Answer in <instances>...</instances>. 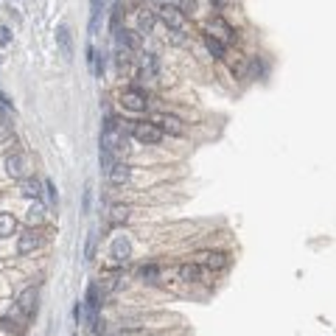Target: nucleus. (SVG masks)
I'll return each instance as SVG.
<instances>
[{
    "label": "nucleus",
    "mask_w": 336,
    "mask_h": 336,
    "mask_svg": "<svg viewBox=\"0 0 336 336\" xmlns=\"http://www.w3.org/2000/svg\"><path fill=\"white\" fill-rule=\"evenodd\" d=\"M179 280H188V283H196V280H202V266L199 264H182L177 269Z\"/></svg>",
    "instance_id": "14"
},
{
    "label": "nucleus",
    "mask_w": 336,
    "mask_h": 336,
    "mask_svg": "<svg viewBox=\"0 0 336 336\" xmlns=\"http://www.w3.org/2000/svg\"><path fill=\"white\" fill-rule=\"evenodd\" d=\"M151 123L163 132V135H174V137H182L185 135V126H182V121H179L177 115H168V112H163V115H151Z\"/></svg>",
    "instance_id": "1"
},
{
    "label": "nucleus",
    "mask_w": 336,
    "mask_h": 336,
    "mask_svg": "<svg viewBox=\"0 0 336 336\" xmlns=\"http://www.w3.org/2000/svg\"><path fill=\"white\" fill-rule=\"evenodd\" d=\"M115 42L123 50H140V34L137 31H129V28H118L115 31Z\"/></svg>",
    "instance_id": "6"
},
{
    "label": "nucleus",
    "mask_w": 336,
    "mask_h": 336,
    "mask_svg": "<svg viewBox=\"0 0 336 336\" xmlns=\"http://www.w3.org/2000/svg\"><path fill=\"white\" fill-rule=\"evenodd\" d=\"M36 247H39V236H36V233H22L20 241H17V252H20V255H31Z\"/></svg>",
    "instance_id": "13"
},
{
    "label": "nucleus",
    "mask_w": 336,
    "mask_h": 336,
    "mask_svg": "<svg viewBox=\"0 0 336 336\" xmlns=\"http://www.w3.org/2000/svg\"><path fill=\"white\" fill-rule=\"evenodd\" d=\"M123 107L132 109V112H140V109H146V93L140 90V87H129L126 93H123Z\"/></svg>",
    "instance_id": "5"
},
{
    "label": "nucleus",
    "mask_w": 336,
    "mask_h": 336,
    "mask_svg": "<svg viewBox=\"0 0 336 336\" xmlns=\"http://www.w3.org/2000/svg\"><path fill=\"white\" fill-rule=\"evenodd\" d=\"M14 230H17V219L11 213H0V238H8V236H14Z\"/></svg>",
    "instance_id": "16"
},
{
    "label": "nucleus",
    "mask_w": 336,
    "mask_h": 336,
    "mask_svg": "<svg viewBox=\"0 0 336 336\" xmlns=\"http://www.w3.org/2000/svg\"><path fill=\"white\" fill-rule=\"evenodd\" d=\"M25 219H28V224H42V219H45V208L39 205V202H34V205L28 208V216H25Z\"/></svg>",
    "instance_id": "19"
},
{
    "label": "nucleus",
    "mask_w": 336,
    "mask_h": 336,
    "mask_svg": "<svg viewBox=\"0 0 336 336\" xmlns=\"http://www.w3.org/2000/svg\"><path fill=\"white\" fill-rule=\"evenodd\" d=\"M56 42H59L62 56H64V59H73V39H70V31H67V25H59V28H56Z\"/></svg>",
    "instance_id": "11"
},
{
    "label": "nucleus",
    "mask_w": 336,
    "mask_h": 336,
    "mask_svg": "<svg viewBox=\"0 0 336 336\" xmlns=\"http://www.w3.org/2000/svg\"><path fill=\"white\" fill-rule=\"evenodd\" d=\"M208 31H210V36H213V39H219V42H233V39H236V31L230 28L222 17H213V20H210V25H208Z\"/></svg>",
    "instance_id": "4"
},
{
    "label": "nucleus",
    "mask_w": 336,
    "mask_h": 336,
    "mask_svg": "<svg viewBox=\"0 0 336 336\" xmlns=\"http://www.w3.org/2000/svg\"><path fill=\"white\" fill-rule=\"evenodd\" d=\"M6 174L11 179H22V177H25V157H22V154H8V157H6Z\"/></svg>",
    "instance_id": "9"
},
{
    "label": "nucleus",
    "mask_w": 336,
    "mask_h": 336,
    "mask_svg": "<svg viewBox=\"0 0 336 336\" xmlns=\"http://www.w3.org/2000/svg\"><path fill=\"white\" fill-rule=\"evenodd\" d=\"M154 22H157V14L143 8V11L137 14V34H151V31H154Z\"/></svg>",
    "instance_id": "15"
},
{
    "label": "nucleus",
    "mask_w": 336,
    "mask_h": 336,
    "mask_svg": "<svg viewBox=\"0 0 336 336\" xmlns=\"http://www.w3.org/2000/svg\"><path fill=\"white\" fill-rule=\"evenodd\" d=\"M109 255H112L118 264H126L129 255H132V244H129V238H126V236L115 238V241H112V250H109Z\"/></svg>",
    "instance_id": "8"
},
{
    "label": "nucleus",
    "mask_w": 336,
    "mask_h": 336,
    "mask_svg": "<svg viewBox=\"0 0 336 336\" xmlns=\"http://www.w3.org/2000/svg\"><path fill=\"white\" fill-rule=\"evenodd\" d=\"M129 219V208H112V224H121Z\"/></svg>",
    "instance_id": "23"
},
{
    "label": "nucleus",
    "mask_w": 336,
    "mask_h": 336,
    "mask_svg": "<svg viewBox=\"0 0 336 336\" xmlns=\"http://www.w3.org/2000/svg\"><path fill=\"white\" fill-rule=\"evenodd\" d=\"M6 140H11V126L6 121H0V143H6Z\"/></svg>",
    "instance_id": "24"
},
{
    "label": "nucleus",
    "mask_w": 336,
    "mask_h": 336,
    "mask_svg": "<svg viewBox=\"0 0 336 336\" xmlns=\"http://www.w3.org/2000/svg\"><path fill=\"white\" fill-rule=\"evenodd\" d=\"M17 303H20V311H22V314L31 317V314L36 311V289H34V286L25 289V292L20 294V300H17Z\"/></svg>",
    "instance_id": "12"
},
{
    "label": "nucleus",
    "mask_w": 336,
    "mask_h": 336,
    "mask_svg": "<svg viewBox=\"0 0 336 336\" xmlns=\"http://www.w3.org/2000/svg\"><path fill=\"white\" fill-rule=\"evenodd\" d=\"M157 20H163L168 31H182V25H185V14L177 6H160Z\"/></svg>",
    "instance_id": "3"
},
{
    "label": "nucleus",
    "mask_w": 336,
    "mask_h": 336,
    "mask_svg": "<svg viewBox=\"0 0 336 336\" xmlns=\"http://www.w3.org/2000/svg\"><path fill=\"white\" fill-rule=\"evenodd\" d=\"M95 255V233H90L87 236V247H84V261H93Z\"/></svg>",
    "instance_id": "22"
},
{
    "label": "nucleus",
    "mask_w": 336,
    "mask_h": 336,
    "mask_svg": "<svg viewBox=\"0 0 336 336\" xmlns=\"http://www.w3.org/2000/svg\"><path fill=\"white\" fill-rule=\"evenodd\" d=\"M168 39H171V42H177V45H182V42H185V36H182V31H168Z\"/></svg>",
    "instance_id": "28"
},
{
    "label": "nucleus",
    "mask_w": 336,
    "mask_h": 336,
    "mask_svg": "<svg viewBox=\"0 0 336 336\" xmlns=\"http://www.w3.org/2000/svg\"><path fill=\"white\" fill-rule=\"evenodd\" d=\"M107 177H109V182H112V185H126L129 177H132V168H129L126 163H115L112 168L107 171Z\"/></svg>",
    "instance_id": "10"
},
{
    "label": "nucleus",
    "mask_w": 336,
    "mask_h": 336,
    "mask_svg": "<svg viewBox=\"0 0 336 336\" xmlns=\"http://www.w3.org/2000/svg\"><path fill=\"white\" fill-rule=\"evenodd\" d=\"M196 264L208 266V269H224L227 266V255L224 252H199L196 255Z\"/></svg>",
    "instance_id": "7"
},
{
    "label": "nucleus",
    "mask_w": 336,
    "mask_h": 336,
    "mask_svg": "<svg viewBox=\"0 0 336 336\" xmlns=\"http://www.w3.org/2000/svg\"><path fill=\"white\" fill-rule=\"evenodd\" d=\"M45 191H48V199L56 202V188H53V182H45Z\"/></svg>",
    "instance_id": "29"
},
{
    "label": "nucleus",
    "mask_w": 336,
    "mask_h": 336,
    "mask_svg": "<svg viewBox=\"0 0 336 336\" xmlns=\"http://www.w3.org/2000/svg\"><path fill=\"white\" fill-rule=\"evenodd\" d=\"M73 320L76 322L84 320V303H76V306H73Z\"/></svg>",
    "instance_id": "26"
},
{
    "label": "nucleus",
    "mask_w": 336,
    "mask_h": 336,
    "mask_svg": "<svg viewBox=\"0 0 336 336\" xmlns=\"http://www.w3.org/2000/svg\"><path fill=\"white\" fill-rule=\"evenodd\" d=\"M84 210H90V188L84 191Z\"/></svg>",
    "instance_id": "30"
},
{
    "label": "nucleus",
    "mask_w": 336,
    "mask_h": 336,
    "mask_svg": "<svg viewBox=\"0 0 336 336\" xmlns=\"http://www.w3.org/2000/svg\"><path fill=\"white\" fill-rule=\"evenodd\" d=\"M20 193L25 196V199H39V182H36V179H22Z\"/></svg>",
    "instance_id": "17"
},
{
    "label": "nucleus",
    "mask_w": 336,
    "mask_h": 336,
    "mask_svg": "<svg viewBox=\"0 0 336 336\" xmlns=\"http://www.w3.org/2000/svg\"><path fill=\"white\" fill-rule=\"evenodd\" d=\"M8 42H11V28L0 25V45H8Z\"/></svg>",
    "instance_id": "27"
},
{
    "label": "nucleus",
    "mask_w": 336,
    "mask_h": 336,
    "mask_svg": "<svg viewBox=\"0 0 336 336\" xmlns=\"http://www.w3.org/2000/svg\"><path fill=\"white\" fill-rule=\"evenodd\" d=\"M140 278L149 280V283H157V278H160V266H154V264L140 266Z\"/></svg>",
    "instance_id": "21"
},
{
    "label": "nucleus",
    "mask_w": 336,
    "mask_h": 336,
    "mask_svg": "<svg viewBox=\"0 0 336 336\" xmlns=\"http://www.w3.org/2000/svg\"><path fill=\"white\" fill-rule=\"evenodd\" d=\"M132 135L140 140V143H149V146H157V143H163V132H160L154 123H146V121H140V123H135L132 126Z\"/></svg>",
    "instance_id": "2"
},
{
    "label": "nucleus",
    "mask_w": 336,
    "mask_h": 336,
    "mask_svg": "<svg viewBox=\"0 0 336 336\" xmlns=\"http://www.w3.org/2000/svg\"><path fill=\"white\" fill-rule=\"evenodd\" d=\"M205 45H208V53L213 59H224V53H227V48H224V42H219V39H213V36H205Z\"/></svg>",
    "instance_id": "18"
},
{
    "label": "nucleus",
    "mask_w": 336,
    "mask_h": 336,
    "mask_svg": "<svg viewBox=\"0 0 336 336\" xmlns=\"http://www.w3.org/2000/svg\"><path fill=\"white\" fill-rule=\"evenodd\" d=\"M157 6H174V0H154Z\"/></svg>",
    "instance_id": "31"
},
{
    "label": "nucleus",
    "mask_w": 336,
    "mask_h": 336,
    "mask_svg": "<svg viewBox=\"0 0 336 336\" xmlns=\"http://www.w3.org/2000/svg\"><path fill=\"white\" fill-rule=\"evenodd\" d=\"M157 70H160L157 56H154V53H146V59H143V76H157Z\"/></svg>",
    "instance_id": "20"
},
{
    "label": "nucleus",
    "mask_w": 336,
    "mask_h": 336,
    "mask_svg": "<svg viewBox=\"0 0 336 336\" xmlns=\"http://www.w3.org/2000/svg\"><path fill=\"white\" fill-rule=\"evenodd\" d=\"M0 328H3V331H17V334L22 331V328H17V322L8 320V317H3V320H0Z\"/></svg>",
    "instance_id": "25"
}]
</instances>
